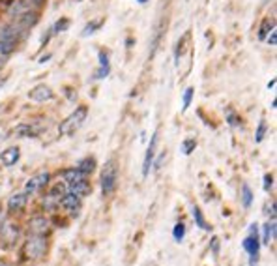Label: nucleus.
<instances>
[{
    "mask_svg": "<svg viewBox=\"0 0 277 266\" xmlns=\"http://www.w3.org/2000/svg\"><path fill=\"white\" fill-rule=\"evenodd\" d=\"M101 193L103 197H109L114 193V189L118 186V163L114 158H111L105 161L103 169H101Z\"/></svg>",
    "mask_w": 277,
    "mask_h": 266,
    "instance_id": "f257e3e1",
    "label": "nucleus"
},
{
    "mask_svg": "<svg viewBox=\"0 0 277 266\" xmlns=\"http://www.w3.org/2000/svg\"><path fill=\"white\" fill-rule=\"evenodd\" d=\"M86 116H88V107H86V105L75 107V111L71 112L67 118H64V120L60 122L58 133L60 135H73L77 129L83 126V122L86 120Z\"/></svg>",
    "mask_w": 277,
    "mask_h": 266,
    "instance_id": "f03ea898",
    "label": "nucleus"
},
{
    "mask_svg": "<svg viewBox=\"0 0 277 266\" xmlns=\"http://www.w3.org/2000/svg\"><path fill=\"white\" fill-rule=\"evenodd\" d=\"M242 248L247 251L249 255V266L259 265V253H261V240H259V229L257 223L249 225V234L242 242Z\"/></svg>",
    "mask_w": 277,
    "mask_h": 266,
    "instance_id": "7ed1b4c3",
    "label": "nucleus"
},
{
    "mask_svg": "<svg viewBox=\"0 0 277 266\" xmlns=\"http://www.w3.org/2000/svg\"><path fill=\"white\" fill-rule=\"evenodd\" d=\"M28 34V30L23 28V26H19L15 21H9V23H2L0 25V40H4V42H11L19 45V43L23 42Z\"/></svg>",
    "mask_w": 277,
    "mask_h": 266,
    "instance_id": "20e7f679",
    "label": "nucleus"
},
{
    "mask_svg": "<svg viewBox=\"0 0 277 266\" xmlns=\"http://www.w3.org/2000/svg\"><path fill=\"white\" fill-rule=\"evenodd\" d=\"M47 251V242L43 234H32L25 244V253L28 259H40Z\"/></svg>",
    "mask_w": 277,
    "mask_h": 266,
    "instance_id": "39448f33",
    "label": "nucleus"
},
{
    "mask_svg": "<svg viewBox=\"0 0 277 266\" xmlns=\"http://www.w3.org/2000/svg\"><path fill=\"white\" fill-rule=\"evenodd\" d=\"M49 180H51L49 172H38V174H34V176H30V178L26 180L25 193L26 195H34V193H38L40 189L49 186Z\"/></svg>",
    "mask_w": 277,
    "mask_h": 266,
    "instance_id": "423d86ee",
    "label": "nucleus"
},
{
    "mask_svg": "<svg viewBox=\"0 0 277 266\" xmlns=\"http://www.w3.org/2000/svg\"><path fill=\"white\" fill-rule=\"evenodd\" d=\"M158 141H160V131L156 129V131L152 133L150 143H148V148H146V154H144V161H143V176H144V178L150 174L152 163H154V160H156V148H158Z\"/></svg>",
    "mask_w": 277,
    "mask_h": 266,
    "instance_id": "0eeeda50",
    "label": "nucleus"
},
{
    "mask_svg": "<svg viewBox=\"0 0 277 266\" xmlns=\"http://www.w3.org/2000/svg\"><path fill=\"white\" fill-rule=\"evenodd\" d=\"M55 98V92H53V88L47 85H36L34 88H30V92H28V100H32L36 103H45V102H51Z\"/></svg>",
    "mask_w": 277,
    "mask_h": 266,
    "instance_id": "6e6552de",
    "label": "nucleus"
},
{
    "mask_svg": "<svg viewBox=\"0 0 277 266\" xmlns=\"http://www.w3.org/2000/svg\"><path fill=\"white\" fill-rule=\"evenodd\" d=\"M81 205H83V199L77 197L75 193H71V191H66V193H64V197L60 199V206H62L64 210H67L71 215L79 214Z\"/></svg>",
    "mask_w": 277,
    "mask_h": 266,
    "instance_id": "1a4fd4ad",
    "label": "nucleus"
},
{
    "mask_svg": "<svg viewBox=\"0 0 277 266\" xmlns=\"http://www.w3.org/2000/svg\"><path fill=\"white\" fill-rule=\"evenodd\" d=\"M67 191H71V193H75L77 197L83 199L92 193V184L86 180V176H84V178H79L75 182H69L67 184Z\"/></svg>",
    "mask_w": 277,
    "mask_h": 266,
    "instance_id": "9d476101",
    "label": "nucleus"
},
{
    "mask_svg": "<svg viewBox=\"0 0 277 266\" xmlns=\"http://www.w3.org/2000/svg\"><path fill=\"white\" fill-rule=\"evenodd\" d=\"M28 197H30V195H26L25 191H21V193H13V195L8 199V212L9 214H15V212L25 210L26 203H28Z\"/></svg>",
    "mask_w": 277,
    "mask_h": 266,
    "instance_id": "9b49d317",
    "label": "nucleus"
},
{
    "mask_svg": "<svg viewBox=\"0 0 277 266\" xmlns=\"http://www.w3.org/2000/svg\"><path fill=\"white\" fill-rule=\"evenodd\" d=\"M19 158H21L19 146H9V148H6V150L0 154V161H2L4 167H13V165L19 161Z\"/></svg>",
    "mask_w": 277,
    "mask_h": 266,
    "instance_id": "f8f14e48",
    "label": "nucleus"
},
{
    "mask_svg": "<svg viewBox=\"0 0 277 266\" xmlns=\"http://www.w3.org/2000/svg\"><path fill=\"white\" fill-rule=\"evenodd\" d=\"M30 229L34 234H45V231L49 229V219L45 215H36L30 219Z\"/></svg>",
    "mask_w": 277,
    "mask_h": 266,
    "instance_id": "ddd939ff",
    "label": "nucleus"
},
{
    "mask_svg": "<svg viewBox=\"0 0 277 266\" xmlns=\"http://www.w3.org/2000/svg\"><path fill=\"white\" fill-rule=\"evenodd\" d=\"M75 167H77V171L81 172L83 176H90V174L96 171V160L90 158V156H86V158H83Z\"/></svg>",
    "mask_w": 277,
    "mask_h": 266,
    "instance_id": "4468645a",
    "label": "nucleus"
},
{
    "mask_svg": "<svg viewBox=\"0 0 277 266\" xmlns=\"http://www.w3.org/2000/svg\"><path fill=\"white\" fill-rule=\"evenodd\" d=\"M105 25V17H101V19H94V21H90V23H86L83 28V32H81V36L83 38H88V36H92L96 34L98 30H100L101 26Z\"/></svg>",
    "mask_w": 277,
    "mask_h": 266,
    "instance_id": "2eb2a0df",
    "label": "nucleus"
},
{
    "mask_svg": "<svg viewBox=\"0 0 277 266\" xmlns=\"http://www.w3.org/2000/svg\"><path fill=\"white\" fill-rule=\"evenodd\" d=\"M15 135L21 139L38 137V129L34 128L32 124H19V126L15 128Z\"/></svg>",
    "mask_w": 277,
    "mask_h": 266,
    "instance_id": "dca6fc26",
    "label": "nucleus"
},
{
    "mask_svg": "<svg viewBox=\"0 0 277 266\" xmlns=\"http://www.w3.org/2000/svg\"><path fill=\"white\" fill-rule=\"evenodd\" d=\"M276 240V219H272L268 223L264 225V232H262V242L264 246H268L270 242Z\"/></svg>",
    "mask_w": 277,
    "mask_h": 266,
    "instance_id": "f3484780",
    "label": "nucleus"
},
{
    "mask_svg": "<svg viewBox=\"0 0 277 266\" xmlns=\"http://www.w3.org/2000/svg\"><path fill=\"white\" fill-rule=\"evenodd\" d=\"M276 28V21L274 19H270V17H266L264 21H262V25H261V28H259V34H257V38L261 40V42H264L266 40V36L272 32Z\"/></svg>",
    "mask_w": 277,
    "mask_h": 266,
    "instance_id": "a211bd4d",
    "label": "nucleus"
},
{
    "mask_svg": "<svg viewBox=\"0 0 277 266\" xmlns=\"http://www.w3.org/2000/svg\"><path fill=\"white\" fill-rule=\"evenodd\" d=\"M193 219H195V223H197V227H201L202 231H210V229H212L210 223L206 221L204 214H202V210L197 205L193 206Z\"/></svg>",
    "mask_w": 277,
    "mask_h": 266,
    "instance_id": "6ab92c4d",
    "label": "nucleus"
},
{
    "mask_svg": "<svg viewBox=\"0 0 277 266\" xmlns=\"http://www.w3.org/2000/svg\"><path fill=\"white\" fill-rule=\"evenodd\" d=\"M66 191H67L66 184H64V182H56V184L51 188V191L47 193V195H49V197H53L60 205V199L64 197V193H66Z\"/></svg>",
    "mask_w": 277,
    "mask_h": 266,
    "instance_id": "aec40b11",
    "label": "nucleus"
},
{
    "mask_svg": "<svg viewBox=\"0 0 277 266\" xmlns=\"http://www.w3.org/2000/svg\"><path fill=\"white\" fill-rule=\"evenodd\" d=\"M2 232H8V236L6 234H2V240L8 242V244H13L17 240V236H19V229H17V225H4L2 227Z\"/></svg>",
    "mask_w": 277,
    "mask_h": 266,
    "instance_id": "412c9836",
    "label": "nucleus"
},
{
    "mask_svg": "<svg viewBox=\"0 0 277 266\" xmlns=\"http://www.w3.org/2000/svg\"><path fill=\"white\" fill-rule=\"evenodd\" d=\"M62 178H64L66 184H69V182H75V180H79V178H84V176L77 171V167H69V169H64V171H62Z\"/></svg>",
    "mask_w": 277,
    "mask_h": 266,
    "instance_id": "4be33fe9",
    "label": "nucleus"
},
{
    "mask_svg": "<svg viewBox=\"0 0 277 266\" xmlns=\"http://www.w3.org/2000/svg\"><path fill=\"white\" fill-rule=\"evenodd\" d=\"M193 96H195V88L193 86H187V88L184 90V96H182V112H185L189 107H191Z\"/></svg>",
    "mask_w": 277,
    "mask_h": 266,
    "instance_id": "5701e85b",
    "label": "nucleus"
},
{
    "mask_svg": "<svg viewBox=\"0 0 277 266\" xmlns=\"http://www.w3.org/2000/svg\"><path fill=\"white\" fill-rule=\"evenodd\" d=\"M195 148H197V139L195 137H185L180 145V150L184 156H189L191 152H195Z\"/></svg>",
    "mask_w": 277,
    "mask_h": 266,
    "instance_id": "b1692460",
    "label": "nucleus"
},
{
    "mask_svg": "<svg viewBox=\"0 0 277 266\" xmlns=\"http://www.w3.org/2000/svg\"><path fill=\"white\" fill-rule=\"evenodd\" d=\"M69 25H71V21L67 17H60L55 25L51 26V30H53V34H62V32H66L67 28H69Z\"/></svg>",
    "mask_w": 277,
    "mask_h": 266,
    "instance_id": "393cba45",
    "label": "nucleus"
},
{
    "mask_svg": "<svg viewBox=\"0 0 277 266\" xmlns=\"http://www.w3.org/2000/svg\"><path fill=\"white\" fill-rule=\"evenodd\" d=\"M15 51H17V45H15V43L0 40V56H2V58H6V56H11V54H13Z\"/></svg>",
    "mask_w": 277,
    "mask_h": 266,
    "instance_id": "a878e982",
    "label": "nucleus"
},
{
    "mask_svg": "<svg viewBox=\"0 0 277 266\" xmlns=\"http://www.w3.org/2000/svg\"><path fill=\"white\" fill-rule=\"evenodd\" d=\"M253 197L255 195H253L249 184H242V205H244V208H249L253 205Z\"/></svg>",
    "mask_w": 277,
    "mask_h": 266,
    "instance_id": "bb28decb",
    "label": "nucleus"
},
{
    "mask_svg": "<svg viewBox=\"0 0 277 266\" xmlns=\"http://www.w3.org/2000/svg\"><path fill=\"white\" fill-rule=\"evenodd\" d=\"M266 131H268V124H266V120H261L257 126V131H255V143H262L266 137Z\"/></svg>",
    "mask_w": 277,
    "mask_h": 266,
    "instance_id": "cd10ccee",
    "label": "nucleus"
},
{
    "mask_svg": "<svg viewBox=\"0 0 277 266\" xmlns=\"http://www.w3.org/2000/svg\"><path fill=\"white\" fill-rule=\"evenodd\" d=\"M227 122L230 128H238L240 124H242V116L234 111V109H228L227 111Z\"/></svg>",
    "mask_w": 277,
    "mask_h": 266,
    "instance_id": "c85d7f7f",
    "label": "nucleus"
},
{
    "mask_svg": "<svg viewBox=\"0 0 277 266\" xmlns=\"http://www.w3.org/2000/svg\"><path fill=\"white\" fill-rule=\"evenodd\" d=\"M172 238L176 242H182L185 238V225L184 223H176L174 229H172Z\"/></svg>",
    "mask_w": 277,
    "mask_h": 266,
    "instance_id": "c756f323",
    "label": "nucleus"
},
{
    "mask_svg": "<svg viewBox=\"0 0 277 266\" xmlns=\"http://www.w3.org/2000/svg\"><path fill=\"white\" fill-rule=\"evenodd\" d=\"M109 73H111V66H100V68L96 69V73H94V79L96 81H101V79H105V77H109Z\"/></svg>",
    "mask_w": 277,
    "mask_h": 266,
    "instance_id": "7c9ffc66",
    "label": "nucleus"
},
{
    "mask_svg": "<svg viewBox=\"0 0 277 266\" xmlns=\"http://www.w3.org/2000/svg\"><path fill=\"white\" fill-rule=\"evenodd\" d=\"M98 60H100V66H111V62H109V53L105 51V49H100L98 51Z\"/></svg>",
    "mask_w": 277,
    "mask_h": 266,
    "instance_id": "2f4dec72",
    "label": "nucleus"
},
{
    "mask_svg": "<svg viewBox=\"0 0 277 266\" xmlns=\"http://www.w3.org/2000/svg\"><path fill=\"white\" fill-rule=\"evenodd\" d=\"M274 188V174L272 172H266L264 174V191H270Z\"/></svg>",
    "mask_w": 277,
    "mask_h": 266,
    "instance_id": "473e14b6",
    "label": "nucleus"
},
{
    "mask_svg": "<svg viewBox=\"0 0 277 266\" xmlns=\"http://www.w3.org/2000/svg\"><path fill=\"white\" fill-rule=\"evenodd\" d=\"M264 42L268 43L270 47H276V45H277V30H276V28H274V30H272V32L266 36V40H264Z\"/></svg>",
    "mask_w": 277,
    "mask_h": 266,
    "instance_id": "72a5a7b5",
    "label": "nucleus"
},
{
    "mask_svg": "<svg viewBox=\"0 0 277 266\" xmlns=\"http://www.w3.org/2000/svg\"><path fill=\"white\" fill-rule=\"evenodd\" d=\"M210 248H212V253H214V257H218V255H219V238H218V236H214V238H212Z\"/></svg>",
    "mask_w": 277,
    "mask_h": 266,
    "instance_id": "f704fd0d",
    "label": "nucleus"
},
{
    "mask_svg": "<svg viewBox=\"0 0 277 266\" xmlns=\"http://www.w3.org/2000/svg\"><path fill=\"white\" fill-rule=\"evenodd\" d=\"M165 158H167V154H165V152H161L160 158H158V160H154L152 167H156V169H161V165H163V161H165Z\"/></svg>",
    "mask_w": 277,
    "mask_h": 266,
    "instance_id": "c9c22d12",
    "label": "nucleus"
},
{
    "mask_svg": "<svg viewBox=\"0 0 277 266\" xmlns=\"http://www.w3.org/2000/svg\"><path fill=\"white\" fill-rule=\"evenodd\" d=\"M266 210H268L266 214H268L270 217H272V219H276V201H272V203H270V205L266 206Z\"/></svg>",
    "mask_w": 277,
    "mask_h": 266,
    "instance_id": "e433bc0d",
    "label": "nucleus"
},
{
    "mask_svg": "<svg viewBox=\"0 0 277 266\" xmlns=\"http://www.w3.org/2000/svg\"><path fill=\"white\" fill-rule=\"evenodd\" d=\"M30 2H32V4H34V6H36L38 9H42L43 6L47 4V0H30Z\"/></svg>",
    "mask_w": 277,
    "mask_h": 266,
    "instance_id": "4c0bfd02",
    "label": "nucleus"
},
{
    "mask_svg": "<svg viewBox=\"0 0 277 266\" xmlns=\"http://www.w3.org/2000/svg\"><path fill=\"white\" fill-rule=\"evenodd\" d=\"M133 43H135V40L131 38V36H129V38L126 40V47H127V49H131V47H133Z\"/></svg>",
    "mask_w": 277,
    "mask_h": 266,
    "instance_id": "58836bf2",
    "label": "nucleus"
},
{
    "mask_svg": "<svg viewBox=\"0 0 277 266\" xmlns=\"http://www.w3.org/2000/svg\"><path fill=\"white\" fill-rule=\"evenodd\" d=\"M276 83H277L276 79H272V81L268 83V90H274V88H276Z\"/></svg>",
    "mask_w": 277,
    "mask_h": 266,
    "instance_id": "ea45409f",
    "label": "nucleus"
},
{
    "mask_svg": "<svg viewBox=\"0 0 277 266\" xmlns=\"http://www.w3.org/2000/svg\"><path fill=\"white\" fill-rule=\"evenodd\" d=\"M49 58H51V54H45V56H42V58H40V64H43V62L49 60Z\"/></svg>",
    "mask_w": 277,
    "mask_h": 266,
    "instance_id": "a19ab883",
    "label": "nucleus"
},
{
    "mask_svg": "<svg viewBox=\"0 0 277 266\" xmlns=\"http://www.w3.org/2000/svg\"><path fill=\"white\" fill-rule=\"evenodd\" d=\"M4 66H6V58H2V56H0V69L4 68Z\"/></svg>",
    "mask_w": 277,
    "mask_h": 266,
    "instance_id": "79ce46f5",
    "label": "nucleus"
},
{
    "mask_svg": "<svg viewBox=\"0 0 277 266\" xmlns=\"http://www.w3.org/2000/svg\"><path fill=\"white\" fill-rule=\"evenodd\" d=\"M135 2H139V4H146L148 0H135Z\"/></svg>",
    "mask_w": 277,
    "mask_h": 266,
    "instance_id": "37998d69",
    "label": "nucleus"
},
{
    "mask_svg": "<svg viewBox=\"0 0 277 266\" xmlns=\"http://www.w3.org/2000/svg\"><path fill=\"white\" fill-rule=\"evenodd\" d=\"M4 83H6V79H0V88L4 86Z\"/></svg>",
    "mask_w": 277,
    "mask_h": 266,
    "instance_id": "c03bdc74",
    "label": "nucleus"
},
{
    "mask_svg": "<svg viewBox=\"0 0 277 266\" xmlns=\"http://www.w3.org/2000/svg\"><path fill=\"white\" fill-rule=\"evenodd\" d=\"M11 2H13V0H6V4H11Z\"/></svg>",
    "mask_w": 277,
    "mask_h": 266,
    "instance_id": "a18cd8bd",
    "label": "nucleus"
}]
</instances>
